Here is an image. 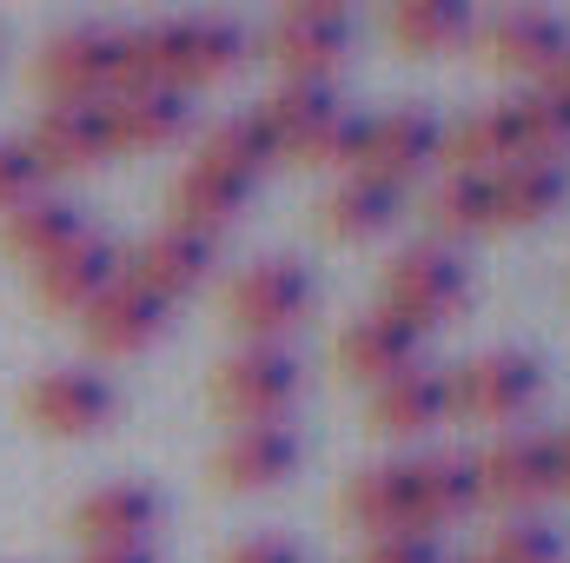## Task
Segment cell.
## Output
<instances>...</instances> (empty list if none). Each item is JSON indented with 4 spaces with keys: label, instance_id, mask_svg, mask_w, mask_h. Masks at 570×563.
I'll list each match as a JSON object with an SVG mask.
<instances>
[{
    "label": "cell",
    "instance_id": "4316f807",
    "mask_svg": "<svg viewBox=\"0 0 570 563\" xmlns=\"http://www.w3.org/2000/svg\"><path fill=\"white\" fill-rule=\"evenodd\" d=\"M444 159H451V172H478V179H491L498 166L524 159L511 107H504V100H491V107H471V113H464V120L444 134Z\"/></svg>",
    "mask_w": 570,
    "mask_h": 563
},
{
    "label": "cell",
    "instance_id": "ac0fdd59",
    "mask_svg": "<svg viewBox=\"0 0 570 563\" xmlns=\"http://www.w3.org/2000/svg\"><path fill=\"white\" fill-rule=\"evenodd\" d=\"M405 477H412V517L419 531H444V524H464L484 491H478V464L471 451H425V457H405Z\"/></svg>",
    "mask_w": 570,
    "mask_h": 563
},
{
    "label": "cell",
    "instance_id": "8d00e7d4",
    "mask_svg": "<svg viewBox=\"0 0 570 563\" xmlns=\"http://www.w3.org/2000/svg\"><path fill=\"white\" fill-rule=\"evenodd\" d=\"M80 563H159V557H153V544H120V551H87Z\"/></svg>",
    "mask_w": 570,
    "mask_h": 563
},
{
    "label": "cell",
    "instance_id": "2e32d148",
    "mask_svg": "<svg viewBox=\"0 0 570 563\" xmlns=\"http://www.w3.org/2000/svg\"><path fill=\"white\" fill-rule=\"evenodd\" d=\"M120 273L140 285V292H153L159 305H179L186 292H199V285L213 279V239H193L179 226H159V233H146L140 246L127 253Z\"/></svg>",
    "mask_w": 570,
    "mask_h": 563
},
{
    "label": "cell",
    "instance_id": "8fae6325",
    "mask_svg": "<svg viewBox=\"0 0 570 563\" xmlns=\"http://www.w3.org/2000/svg\"><path fill=\"white\" fill-rule=\"evenodd\" d=\"M166 325H173V305H159L153 292H140L127 273L80 312V332H87V345L100 358H140V352H153L166 338Z\"/></svg>",
    "mask_w": 570,
    "mask_h": 563
},
{
    "label": "cell",
    "instance_id": "e0dca14e",
    "mask_svg": "<svg viewBox=\"0 0 570 563\" xmlns=\"http://www.w3.org/2000/svg\"><path fill=\"white\" fill-rule=\"evenodd\" d=\"M114 152H166L193 134V93L179 87H120L107 100Z\"/></svg>",
    "mask_w": 570,
    "mask_h": 563
},
{
    "label": "cell",
    "instance_id": "f546056e",
    "mask_svg": "<svg viewBox=\"0 0 570 563\" xmlns=\"http://www.w3.org/2000/svg\"><path fill=\"white\" fill-rule=\"evenodd\" d=\"M425 226H431L438 246H444V239H478V233H491V179L444 166L425 186Z\"/></svg>",
    "mask_w": 570,
    "mask_h": 563
},
{
    "label": "cell",
    "instance_id": "7c38bea8",
    "mask_svg": "<svg viewBox=\"0 0 570 563\" xmlns=\"http://www.w3.org/2000/svg\"><path fill=\"white\" fill-rule=\"evenodd\" d=\"M345 40H352V20L332 0H298L273 20V60L285 80H332L345 60Z\"/></svg>",
    "mask_w": 570,
    "mask_h": 563
},
{
    "label": "cell",
    "instance_id": "9a60e30c",
    "mask_svg": "<svg viewBox=\"0 0 570 563\" xmlns=\"http://www.w3.org/2000/svg\"><path fill=\"white\" fill-rule=\"evenodd\" d=\"M292 471H298L292 424H233L213 451V484L219 491H273Z\"/></svg>",
    "mask_w": 570,
    "mask_h": 563
},
{
    "label": "cell",
    "instance_id": "4fadbf2b",
    "mask_svg": "<svg viewBox=\"0 0 570 563\" xmlns=\"http://www.w3.org/2000/svg\"><path fill=\"white\" fill-rule=\"evenodd\" d=\"M159 517H166L159 491L140 484V477H120V484H100V491H87V497H80V511H73V537H80L87 551L153 544Z\"/></svg>",
    "mask_w": 570,
    "mask_h": 563
},
{
    "label": "cell",
    "instance_id": "d4e9b609",
    "mask_svg": "<svg viewBox=\"0 0 570 563\" xmlns=\"http://www.w3.org/2000/svg\"><path fill=\"white\" fill-rule=\"evenodd\" d=\"M345 107H338V93H332V80H279L266 100H259V127L273 134V146H279V159L292 152H305V146L318 140L332 120H338Z\"/></svg>",
    "mask_w": 570,
    "mask_h": 563
},
{
    "label": "cell",
    "instance_id": "74e56055",
    "mask_svg": "<svg viewBox=\"0 0 570 563\" xmlns=\"http://www.w3.org/2000/svg\"><path fill=\"white\" fill-rule=\"evenodd\" d=\"M551 457H558V491H570V424L551 437Z\"/></svg>",
    "mask_w": 570,
    "mask_h": 563
},
{
    "label": "cell",
    "instance_id": "f35d334b",
    "mask_svg": "<svg viewBox=\"0 0 570 563\" xmlns=\"http://www.w3.org/2000/svg\"><path fill=\"white\" fill-rule=\"evenodd\" d=\"M544 87H558V93H564V100H570V47H564V60L551 67V80H544Z\"/></svg>",
    "mask_w": 570,
    "mask_h": 563
},
{
    "label": "cell",
    "instance_id": "52a82bcc",
    "mask_svg": "<svg viewBox=\"0 0 570 563\" xmlns=\"http://www.w3.org/2000/svg\"><path fill=\"white\" fill-rule=\"evenodd\" d=\"M444 159V127L431 107H392L365 120V146H358V172L379 186H412L419 172H431Z\"/></svg>",
    "mask_w": 570,
    "mask_h": 563
},
{
    "label": "cell",
    "instance_id": "cb8c5ba5",
    "mask_svg": "<svg viewBox=\"0 0 570 563\" xmlns=\"http://www.w3.org/2000/svg\"><path fill=\"white\" fill-rule=\"evenodd\" d=\"M399 219H405L399 186H379V179H365V172H345V179L325 192V206H318V226H325V239H338V246L385 239Z\"/></svg>",
    "mask_w": 570,
    "mask_h": 563
},
{
    "label": "cell",
    "instance_id": "44dd1931",
    "mask_svg": "<svg viewBox=\"0 0 570 563\" xmlns=\"http://www.w3.org/2000/svg\"><path fill=\"white\" fill-rule=\"evenodd\" d=\"M570 199L564 159H511L491 172V226H544Z\"/></svg>",
    "mask_w": 570,
    "mask_h": 563
},
{
    "label": "cell",
    "instance_id": "277c9868",
    "mask_svg": "<svg viewBox=\"0 0 570 563\" xmlns=\"http://www.w3.org/2000/svg\"><path fill=\"white\" fill-rule=\"evenodd\" d=\"M538 398H544V365L518 345L478 352L451 372V412H464L478 424H518Z\"/></svg>",
    "mask_w": 570,
    "mask_h": 563
},
{
    "label": "cell",
    "instance_id": "4dcf8cb0",
    "mask_svg": "<svg viewBox=\"0 0 570 563\" xmlns=\"http://www.w3.org/2000/svg\"><path fill=\"white\" fill-rule=\"evenodd\" d=\"M511 107V120H518V146H524V159H564L570 152V100L558 87H524L518 100H504Z\"/></svg>",
    "mask_w": 570,
    "mask_h": 563
},
{
    "label": "cell",
    "instance_id": "5bb4252c",
    "mask_svg": "<svg viewBox=\"0 0 570 563\" xmlns=\"http://www.w3.org/2000/svg\"><path fill=\"white\" fill-rule=\"evenodd\" d=\"M419 352H425V332H412L399 312H385V305H372L365 318H352L345 325V338H338V372L352 378V385H385V378H399V372H412L419 365Z\"/></svg>",
    "mask_w": 570,
    "mask_h": 563
},
{
    "label": "cell",
    "instance_id": "ffe728a7",
    "mask_svg": "<svg viewBox=\"0 0 570 563\" xmlns=\"http://www.w3.org/2000/svg\"><path fill=\"white\" fill-rule=\"evenodd\" d=\"M73 239H87V213H80L73 199H53V192L13 206V213L0 219V253L20 259V266H33V273L53 266Z\"/></svg>",
    "mask_w": 570,
    "mask_h": 563
},
{
    "label": "cell",
    "instance_id": "e575fe53",
    "mask_svg": "<svg viewBox=\"0 0 570 563\" xmlns=\"http://www.w3.org/2000/svg\"><path fill=\"white\" fill-rule=\"evenodd\" d=\"M365 563H444V557H438V537H425V531H392V537L365 544Z\"/></svg>",
    "mask_w": 570,
    "mask_h": 563
},
{
    "label": "cell",
    "instance_id": "7402d4cb",
    "mask_svg": "<svg viewBox=\"0 0 570 563\" xmlns=\"http://www.w3.org/2000/svg\"><path fill=\"white\" fill-rule=\"evenodd\" d=\"M444 418H451V378L431 365H412V372L372 385V431H385V437H425Z\"/></svg>",
    "mask_w": 570,
    "mask_h": 563
},
{
    "label": "cell",
    "instance_id": "d590c367",
    "mask_svg": "<svg viewBox=\"0 0 570 563\" xmlns=\"http://www.w3.org/2000/svg\"><path fill=\"white\" fill-rule=\"evenodd\" d=\"M219 563H305V557H298V544H292V537H266V531H259V537L233 544Z\"/></svg>",
    "mask_w": 570,
    "mask_h": 563
},
{
    "label": "cell",
    "instance_id": "1f68e13d",
    "mask_svg": "<svg viewBox=\"0 0 570 563\" xmlns=\"http://www.w3.org/2000/svg\"><path fill=\"white\" fill-rule=\"evenodd\" d=\"M478 563H564V531L551 517H504L491 537H484V557Z\"/></svg>",
    "mask_w": 570,
    "mask_h": 563
},
{
    "label": "cell",
    "instance_id": "30bf717a",
    "mask_svg": "<svg viewBox=\"0 0 570 563\" xmlns=\"http://www.w3.org/2000/svg\"><path fill=\"white\" fill-rule=\"evenodd\" d=\"M570 27L544 7H498L491 20H478V53L498 67V73H531V80H551V67L564 60Z\"/></svg>",
    "mask_w": 570,
    "mask_h": 563
},
{
    "label": "cell",
    "instance_id": "603a6c76",
    "mask_svg": "<svg viewBox=\"0 0 570 563\" xmlns=\"http://www.w3.org/2000/svg\"><path fill=\"white\" fill-rule=\"evenodd\" d=\"M193 166H199V172H219V179H233V186L253 192V186L279 166V146L259 127V113H226V120H213V127L199 134Z\"/></svg>",
    "mask_w": 570,
    "mask_h": 563
},
{
    "label": "cell",
    "instance_id": "484cf974",
    "mask_svg": "<svg viewBox=\"0 0 570 563\" xmlns=\"http://www.w3.org/2000/svg\"><path fill=\"white\" fill-rule=\"evenodd\" d=\"M246 199H253L246 186L186 166V172L166 186V226H179V233H193V239H219V233H233V219L246 213Z\"/></svg>",
    "mask_w": 570,
    "mask_h": 563
},
{
    "label": "cell",
    "instance_id": "3957f363",
    "mask_svg": "<svg viewBox=\"0 0 570 563\" xmlns=\"http://www.w3.org/2000/svg\"><path fill=\"white\" fill-rule=\"evenodd\" d=\"M40 87L47 100H114L127 87V27H60L40 47Z\"/></svg>",
    "mask_w": 570,
    "mask_h": 563
},
{
    "label": "cell",
    "instance_id": "d6a6232c",
    "mask_svg": "<svg viewBox=\"0 0 570 563\" xmlns=\"http://www.w3.org/2000/svg\"><path fill=\"white\" fill-rule=\"evenodd\" d=\"M40 192H47V172H40L33 146L27 140H0V219H7L13 206L40 199Z\"/></svg>",
    "mask_w": 570,
    "mask_h": 563
},
{
    "label": "cell",
    "instance_id": "ba28073f",
    "mask_svg": "<svg viewBox=\"0 0 570 563\" xmlns=\"http://www.w3.org/2000/svg\"><path fill=\"white\" fill-rule=\"evenodd\" d=\"M471 464H478V491H484L491 504H511L518 517L558 491V457H551V437H544V431H504V437L484 444Z\"/></svg>",
    "mask_w": 570,
    "mask_h": 563
},
{
    "label": "cell",
    "instance_id": "5b68a950",
    "mask_svg": "<svg viewBox=\"0 0 570 563\" xmlns=\"http://www.w3.org/2000/svg\"><path fill=\"white\" fill-rule=\"evenodd\" d=\"M213 405L233 424H285L298 405V358L285 345H239L213 372Z\"/></svg>",
    "mask_w": 570,
    "mask_h": 563
},
{
    "label": "cell",
    "instance_id": "f1b7e54d",
    "mask_svg": "<svg viewBox=\"0 0 570 563\" xmlns=\"http://www.w3.org/2000/svg\"><path fill=\"white\" fill-rule=\"evenodd\" d=\"M345 517L372 537H392V531H419L412 517V477L405 464H365L352 484H345Z\"/></svg>",
    "mask_w": 570,
    "mask_h": 563
},
{
    "label": "cell",
    "instance_id": "836d02e7",
    "mask_svg": "<svg viewBox=\"0 0 570 563\" xmlns=\"http://www.w3.org/2000/svg\"><path fill=\"white\" fill-rule=\"evenodd\" d=\"M358 146H365V113H338L318 140L298 152V166H345V172H358Z\"/></svg>",
    "mask_w": 570,
    "mask_h": 563
},
{
    "label": "cell",
    "instance_id": "9c48e42d",
    "mask_svg": "<svg viewBox=\"0 0 570 563\" xmlns=\"http://www.w3.org/2000/svg\"><path fill=\"white\" fill-rule=\"evenodd\" d=\"M33 159L40 172H94L114 159V127H107V100H47V113L33 120Z\"/></svg>",
    "mask_w": 570,
    "mask_h": 563
},
{
    "label": "cell",
    "instance_id": "83f0119b",
    "mask_svg": "<svg viewBox=\"0 0 570 563\" xmlns=\"http://www.w3.org/2000/svg\"><path fill=\"white\" fill-rule=\"evenodd\" d=\"M392 47L412 53V60H431V53H451L478 33V13L464 0H399L392 20H385Z\"/></svg>",
    "mask_w": 570,
    "mask_h": 563
},
{
    "label": "cell",
    "instance_id": "8992f818",
    "mask_svg": "<svg viewBox=\"0 0 570 563\" xmlns=\"http://www.w3.org/2000/svg\"><path fill=\"white\" fill-rule=\"evenodd\" d=\"M20 412H27L33 431H47V437H94V431L114 424L120 392H114V378L94 372V365H53V372H40V378L27 385Z\"/></svg>",
    "mask_w": 570,
    "mask_h": 563
},
{
    "label": "cell",
    "instance_id": "d6986e66",
    "mask_svg": "<svg viewBox=\"0 0 570 563\" xmlns=\"http://www.w3.org/2000/svg\"><path fill=\"white\" fill-rule=\"evenodd\" d=\"M120 279V246L107 239V233H87V239H73L53 266H40L33 273V292H40V305L47 312H60V318H80L107 285Z\"/></svg>",
    "mask_w": 570,
    "mask_h": 563
},
{
    "label": "cell",
    "instance_id": "6da1fadb",
    "mask_svg": "<svg viewBox=\"0 0 570 563\" xmlns=\"http://www.w3.org/2000/svg\"><path fill=\"white\" fill-rule=\"evenodd\" d=\"M379 305L399 312L412 332L451 325V318L471 305V266H464L451 246L419 239V246H405V253L385 266V279H379Z\"/></svg>",
    "mask_w": 570,
    "mask_h": 563
},
{
    "label": "cell",
    "instance_id": "7a4b0ae2",
    "mask_svg": "<svg viewBox=\"0 0 570 563\" xmlns=\"http://www.w3.org/2000/svg\"><path fill=\"white\" fill-rule=\"evenodd\" d=\"M318 305V279L305 259H253L239 279L226 285V318L246 332V345H285Z\"/></svg>",
    "mask_w": 570,
    "mask_h": 563
}]
</instances>
